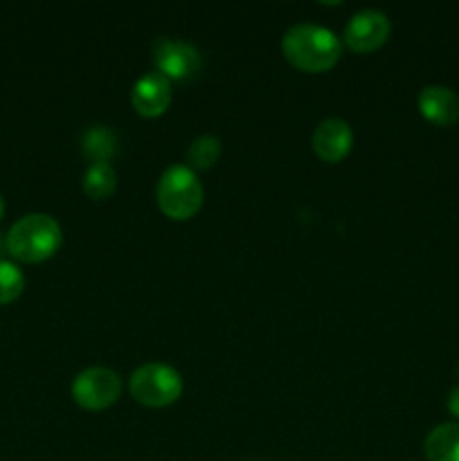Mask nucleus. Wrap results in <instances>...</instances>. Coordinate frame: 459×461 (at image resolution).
Listing matches in <instances>:
<instances>
[{
	"mask_svg": "<svg viewBox=\"0 0 459 461\" xmlns=\"http://www.w3.org/2000/svg\"><path fill=\"white\" fill-rule=\"evenodd\" d=\"M282 52L302 72H327L340 61V39L331 30L313 23L292 25L282 39Z\"/></svg>",
	"mask_w": 459,
	"mask_h": 461,
	"instance_id": "nucleus-1",
	"label": "nucleus"
},
{
	"mask_svg": "<svg viewBox=\"0 0 459 461\" xmlns=\"http://www.w3.org/2000/svg\"><path fill=\"white\" fill-rule=\"evenodd\" d=\"M63 243L61 225L50 214H27L7 232V252L22 264H40L57 255Z\"/></svg>",
	"mask_w": 459,
	"mask_h": 461,
	"instance_id": "nucleus-2",
	"label": "nucleus"
},
{
	"mask_svg": "<svg viewBox=\"0 0 459 461\" xmlns=\"http://www.w3.org/2000/svg\"><path fill=\"white\" fill-rule=\"evenodd\" d=\"M156 198L166 219L189 221L202 205V185L187 165H171L158 180Z\"/></svg>",
	"mask_w": 459,
	"mask_h": 461,
	"instance_id": "nucleus-3",
	"label": "nucleus"
},
{
	"mask_svg": "<svg viewBox=\"0 0 459 461\" xmlns=\"http://www.w3.org/2000/svg\"><path fill=\"white\" fill-rule=\"evenodd\" d=\"M130 394L147 408H166L183 394V378L174 367L162 363H147L130 374Z\"/></svg>",
	"mask_w": 459,
	"mask_h": 461,
	"instance_id": "nucleus-4",
	"label": "nucleus"
},
{
	"mask_svg": "<svg viewBox=\"0 0 459 461\" xmlns=\"http://www.w3.org/2000/svg\"><path fill=\"white\" fill-rule=\"evenodd\" d=\"M122 378L108 367H90L76 374L72 381V399L90 412L106 410L120 399Z\"/></svg>",
	"mask_w": 459,
	"mask_h": 461,
	"instance_id": "nucleus-5",
	"label": "nucleus"
},
{
	"mask_svg": "<svg viewBox=\"0 0 459 461\" xmlns=\"http://www.w3.org/2000/svg\"><path fill=\"white\" fill-rule=\"evenodd\" d=\"M153 63L156 72L169 81H192L201 75L202 57L192 43L174 39H158L153 43Z\"/></svg>",
	"mask_w": 459,
	"mask_h": 461,
	"instance_id": "nucleus-6",
	"label": "nucleus"
},
{
	"mask_svg": "<svg viewBox=\"0 0 459 461\" xmlns=\"http://www.w3.org/2000/svg\"><path fill=\"white\" fill-rule=\"evenodd\" d=\"M390 18L378 9H363L354 14L345 27V43L360 54L374 52L390 39Z\"/></svg>",
	"mask_w": 459,
	"mask_h": 461,
	"instance_id": "nucleus-7",
	"label": "nucleus"
},
{
	"mask_svg": "<svg viewBox=\"0 0 459 461\" xmlns=\"http://www.w3.org/2000/svg\"><path fill=\"white\" fill-rule=\"evenodd\" d=\"M171 97H174L171 81L156 70L140 77L133 86V93H130L135 113H140L142 117L162 115L169 108Z\"/></svg>",
	"mask_w": 459,
	"mask_h": 461,
	"instance_id": "nucleus-8",
	"label": "nucleus"
},
{
	"mask_svg": "<svg viewBox=\"0 0 459 461\" xmlns=\"http://www.w3.org/2000/svg\"><path fill=\"white\" fill-rule=\"evenodd\" d=\"M351 147H354V131L340 117H328L315 129L313 151L318 153L320 160L336 165L349 156Z\"/></svg>",
	"mask_w": 459,
	"mask_h": 461,
	"instance_id": "nucleus-9",
	"label": "nucleus"
},
{
	"mask_svg": "<svg viewBox=\"0 0 459 461\" xmlns=\"http://www.w3.org/2000/svg\"><path fill=\"white\" fill-rule=\"evenodd\" d=\"M418 111L430 124L453 126L459 120V97L446 86H426L418 93Z\"/></svg>",
	"mask_w": 459,
	"mask_h": 461,
	"instance_id": "nucleus-10",
	"label": "nucleus"
},
{
	"mask_svg": "<svg viewBox=\"0 0 459 461\" xmlns=\"http://www.w3.org/2000/svg\"><path fill=\"white\" fill-rule=\"evenodd\" d=\"M423 450L430 461H459V423H441L432 428Z\"/></svg>",
	"mask_w": 459,
	"mask_h": 461,
	"instance_id": "nucleus-11",
	"label": "nucleus"
},
{
	"mask_svg": "<svg viewBox=\"0 0 459 461\" xmlns=\"http://www.w3.org/2000/svg\"><path fill=\"white\" fill-rule=\"evenodd\" d=\"M81 151L94 162H108L117 151V138L108 126L94 124L81 135Z\"/></svg>",
	"mask_w": 459,
	"mask_h": 461,
	"instance_id": "nucleus-12",
	"label": "nucleus"
},
{
	"mask_svg": "<svg viewBox=\"0 0 459 461\" xmlns=\"http://www.w3.org/2000/svg\"><path fill=\"white\" fill-rule=\"evenodd\" d=\"M117 189V174L108 162H94L84 174V192L93 201H104Z\"/></svg>",
	"mask_w": 459,
	"mask_h": 461,
	"instance_id": "nucleus-13",
	"label": "nucleus"
},
{
	"mask_svg": "<svg viewBox=\"0 0 459 461\" xmlns=\"http://www.w3.org/2000/svg\"><path fill=\"white\" fill-rule=\"evenodd\" d=\"M220 156V140L216 135H201L187 149L189 169L205 171L216 165Z\"/></svg>",
	"mask_w": 459,
	"mask_h": 461,
	"instance_id": "nucleus-14",
	"label": "nucleus"
},
{
	"mask_svg": "<svg viewBox=\"0 0 459 461\" xmlns=\"http://www.w3.org/2000/svg\"><path fill=\"white\" fill-rule=\"evenodd\" d=\"M25 291V275L16 264L0 259V306L12 304Z\"/></svg>",
	"mask_w": 459,
	"mask_h": 461,
	"instance_id": "nucleus-15",
	"label": "nucleus"
},
{
	"mask_svg": "<svg viewBox=\"0 0 459 461\" xmlns=\"http://www.w3.org/2000/svg\"><path fill=\"white\" fill-rule=\"evenodd\" d=\"M448 410L454 419H459V387H454L448 396Z\"/></svg>",
	"mask_w": 459,
	"mask_h": 461,
	"instance_id": "nucleus-16",
	"label": "nucleus"
},
{
	"mask_svg": "<svg viewBox=\"0 0 459 461\" xmlns=\"http://www.w3.org/2000/svg\"><path fill=\"white\" fill-rule=\"evenodd\" d=\"M3 216H4V198L0 196V219H3Z\"/></svg>",
	"mask_w": 459,
	"mask_h": 461,
	"instance_id": "nucleus-17",
	"label": "nucleus"
},
{
	"mask_svg": "<svg viewBox=\"0 0 459 461\" xmlns=\"http://www.w3.org/2000/svg\"><path fill=\"white\" fill-rule=\"evenodd\" d=\"M457 374H459V365H457Z\"/></svg>",
	"mask_w": 459,
	"mask_h": 461,
	"instance_id": "nucleus-18",
	"label": "nucleus"
}]
</instances>
